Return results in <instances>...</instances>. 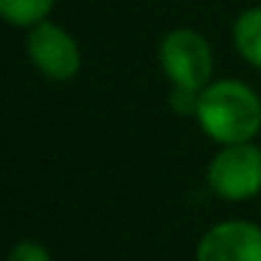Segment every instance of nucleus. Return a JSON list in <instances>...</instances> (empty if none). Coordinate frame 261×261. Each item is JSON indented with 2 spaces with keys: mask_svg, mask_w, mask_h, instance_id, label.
Returning a JSON list of instances; mask_svg holds the SVG:
<instances>
[{
  "mask_svg": "<svg viewBox=\"0 0 261 261\" xmlns=\"http://www.w3.org/2000/svg\"><path fill=\"white\" fill-rule=\"evenodd\" d=\"M194 121L216 146L255 141L261 135V96L236 76L214 79L199 90Z\"/></svg>",
  "mask_w": 261,
  "mask_h": 261,
  "instance_id": "f257e3e1",
  "label": "nucleus"
},
{
  "mask_svg": "<svg viewBox=\"0 0 261 261\" xmlns=\"http://www.w3.org/2000/svg\"><path fill=\"white\" fill-rule=\"evenodd\" d=\"M230 42L244 65L261 70V6H247L233 17Z\"/></svg>",
  "mask_w": 261,
  "mask_h": 261,
  "instance_id": "423d86ee",
  "label": "nucleus"
},
{
  "mask_svg": "<svg viewBox=\"0 0 261 261\" xmlns=\"http://www.w3.org/2000/svg\"><path fill=\"white\" fill-rule=\"evenodd\" d=\"M158 65L166 76L171 93H191L199 96L208 82H214L216 59L208 37L194 25L169 29L158 42Z\"/></svg>",
  "mask_w": 261,
  "mask_h": 261,
  "instance_id": "f03ea898",
  "label": "nucleus"
},
{
  "mask_svg": "<svg viewBox=\"0 0 261 261\" xmlns=\"http://www.w3.org/2000/svg\"><path fill=\"white\" fill-rule=\"evenodd\" d=\"M57 0H0V17L12 29H31L51 17Z\"/></svg>",
  "mask_w": 261,
  "mask_h": 261,
  "instance_id": "0eeeda50",
  "label": "nucleus"
},
{
  "mask_svg": "<svg viewBox=\"0 0 261 261\" xmlns=\"http://www.w3.org/2000/svg\"><path fill=\"white\" fill-rule=\"evenodd\" d=\"M194 261H261V225L250 219H219L205 227Z\"/></svg>",
  "mask_w": 261,
  "mask_h": 261,
  "instance_id": "39448f33",
  "label": "nucleus"
},
{
  "mask_svg": "<svg viewBox=\"0 0 261 261\" xmlns=\"http://www.w3.org/2000/svg\"><path fill=\"white\" fill-rule=\"evenodd\" d=\"M25 57L31 68L48 82H73L82 73V48L65 25L51 17L25 29Z\"/></svg>",
  "mask_w": 261,
  "mask_h": 261,
  "instance_id": "20e7f679",
  "label": "nucleus"
},
{
  "mask_svg": "<svg viewBox=\"0 0 261 261\" xmlns=\"http://www.w3.org/2000/svg\"><path fill=\"white\" fill-rule=\"evenodd\" d=\"M6 261H54L51 250L37 239H20L9 247Z\"/></svg>",
  "mask_w": 261,
  "mask_h": 261,
  "instance_id": "6e6552de",
  "label": "nucleus"
},
{
  "mask_svg": "<svg viewBox=\"0 0 261 261\" xmlns=\"http://www.w3.org/2000/svg\"><path fill=\"white\" fill-rule=\"evenodd\" d=\"M208 191L222 202H247L261 194V146L255 141L216 146L205 169Z\"/></svg>",
  "mask_w": 261,
  "mask_h": 261,
  "instance_id": "7ed1b4c3",
  "label": "nucleus"
}]
</instances>
